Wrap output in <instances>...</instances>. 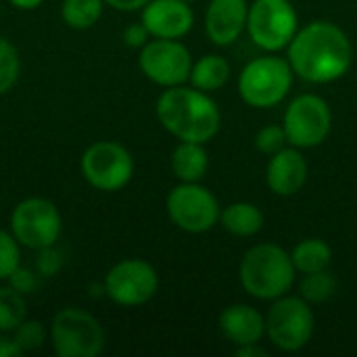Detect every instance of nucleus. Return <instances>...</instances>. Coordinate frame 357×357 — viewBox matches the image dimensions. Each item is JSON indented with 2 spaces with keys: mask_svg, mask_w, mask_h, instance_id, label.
I'll list each match as a JSON object with an SVG mask.
<instances>
[{
  "mask_svg": "<svg viewBox=\"0 0 357 357\" xmlns=\"http://www.w3.org/2000/svg\"><path fill=\"white\" fill-rule=\"evenodd\" d=\"M354 61L349 36L331 21H312L295 33L289 44L293 73L310 84H331L341 79Z\"/></svg>",
  "mask_w": 357,
  "mask_h": 357,
  "instance_id": "nucleus-1",
  "label": "nucleus"
},
{
  "mask_svg": "<svg viewBox=\"0 0 357 357\" xmlns=\"http://www.w3.org/2000/svg\"><path fill=\"white\" fill-rule=\"evenodd\" d=\"M159 123L180 142H209L222 126V113L215 100L199 90L186 86L165 88L155 105Z\"/></svg>",
  "mask_w": 357,
  "mask_h": 357,
  "instance_id": "nucleus-2",
  "label": "nucleus"
},
{
  "mask_svg": "<svg viewBox=\"0 0 357 357\" xmlns=\"http://www.w3.org/2000/svg\"><path fill=\"white\" fill-rule=\"evenodd\" d=\"M295 264L291 253L272 243H259L251 247L241 259V284L243 289L261 301H274L287 295L295 282Z\"/></svg>",
  "mask_w": 357,
  "mask_h": 357,
  "instance_id": "nucleus-3",
  "label": "nucleus"
},
{
  "mask_svg": "<svg viewBox=\"0 0 357 357\" xmlns=\"http://www.w3.org/2000/svg\"><path fill=\"white\" fill-rule=\"evenodd\" d=\"M48 337L59 357H96L102 354L107 343L98 318L75 305L63 307L54 314Z\"/></svg>",
  "mask_w": 357,
  "mask_h": 357,
  "instance_id": "nucleus-4",
  "label": "nucleus"
},
{
  "mask_svg": "<svg viewBox=\"0 0 357 357\" xmlns=\"http://www.w3.org/2000/svg\"><path fill=\"white\" fill-rule=\"evenodd\" d=\"M293 86V67L282 56H257L238 77V94L249 107L270 109L282 102Z\"/></svg>",
  "mask_w": 357,
  "mask_h": 357,
  "instance_id": "nucleus-5",
  "label": "nucleus"
},
{
  "mask_svg": "<svg viewBox=\"0 0 357 357\" xmlns=\"http://www.w3.org/2000/svg\"><path fill=\"white\" fill-rule=\"evenodd\" d=\"M63 232L59 207L44 197H29L15 205L10 213V234L25 249L38 251L56 245Z\"/></svg>",
  "mask_w": 357,
  "mask_h": 357,
  "instance_id": "nucleus-6",
  "label": "nucleus"
},
{
  "mask_svg": "<svg viewBox=\"0 0 357 357\" xmlns=\"http://www.w3.org/2000/svg\"><path fill=\"white\" fill-rule=\"evenodd\" d=\"M316 318L310 303L299 297H278L266 316V335L280 351H301L314 335Z\"/></svg>",
  "mask_w": 357,
  "mask_h": 357,
  "instance_id": "nucleus-7",
  "label": "nucleus"
},
{
  "mask_svg": "<svg viewBox=\"0 0 357 357\" xmlns=\"http://www.w3.org/2000/svg\"><path fill=\"white\" fill-rule=\"evenodd\" d=\"M79 169L92 188L102 192H117L128 186L134 176V157L123 144L115 140H98L84 151Z\"/></svg>",
  "mask_w": 357,
  "mask_h": 357,
  "instance_id": "nucleus-8",
  "label": "nucleus"
},
{
  "mask_svg": "<svg viewBox=\"0 0 357 357\" xmlns=\"http://www.w3.org/2000/svg\"><path fill=\"white\" fill-rule=\"evenodd\" d=\"M247 31L255 46L266 52L289 48L299 31V17L289 0H255L249 6Z\"/></svg>",
  "mask_w": 357,
  "mask_h": 357,
  "instance_id": "nucleus-9",
  "label": "nucleus"
},
{
  "mask_svg": "<svg viewBox=\"0 0 357 357\" xmlns=\"http://www.w3.org/2000/svg\"><path fill=\"white\" fill-rule=\"evenodd\" d=\"M174 226L190 234H203L220 222V203L215 195L199 182L178 184L165 201Z\"/></svg>",
  "mask_w": 357,
  "mask_h": 357,
  "instance_id": "nucleus-10",
  "label": "nucleus"
},
{
  "mask_svg": "<svg viewBox=\"0 0 357 357\" xmlns=\"http://www.w3.org/2000/svg\"><path fill=\"white\" fill-rule=\"evenodd\" d=\"M105 297L121 307H140L159 291V274L144 259H121L105 274Z\"/></svg>",
  "mask_w": 357,
  "mask_h": 357,
  "instance_id": "nucleus-11",
  "label": "nucleus"
},
{
  "mask_svg": "<svg viewBox=\"0 0 357 357\" xmlns=\"http://www.w3.org/2000/svg\"><path fill=\"white\" fill-rule=\"evenodd\" d=\"M282 128L287 140L295 149H316L320 146L333 128V113L324 98L318 94H301L284 111Z\"/></svg>",
  "mask_w": 357,
  "mask_h": 357,
  "instance_id": "nucleus-12",
  "label": "nucleus"
},
{
  "mask_svg": "<svg viewBox=\"0 0 357 357\" xmlns=\"http://www.w3.org/2000/svg\"><path fill=\"white\" fill-rule=\"evenodd\" d=\"M138 67L153 84L174 88L190 79L192 54L180 40L153 38L140 48Z\"/></svg>",
  "mask_w": 357,
  "mask_h": 357,
  "instance_id": "nucleus-13",
  "label": "nucleus"
},
{
  "mask_svg": "<svg viewBox=\"0 0 357 357\" xmlns=\"http://www.w3.org/2000/svg\"><path fill=\"white\" fill-rule=\"evenodd\" d=\"M140 21L151 38L180 40L192 29L195 13L184 0H149L140 10Z\"/></svg>",
  "mask_w": 357,
  "mask_h": 357,
  "instance_id": "nucleus-14",
  "label": "nucleus"
},
{
  "mask_svg": "<svg viewBox=\"0 0 357 357\" xmlns=\"http://www.w3.org/2000/svg\"><path fill=\"white\" fill-rule=\"evenodd\" d=\"M247 0H211L205 13L207 38L218 46H230L247 29Z\"/></svg>",
  "mask_w": 357,
  "mask_h": 357,
  "instance_id": "nucleus-15",
  "label": "nucleus"
},
{
  "mask_svg": "<svg viewBox=\"0 0 357 357\" xmlns=\"http://www.w3.org/2000/svg\"><path fill=\"white\" fill-rule=\"evenodd\" d=\"M268 188L278 197L297 195L307 182V161L299 149H282L270 155L266 169Z\"/></svg>",
  "mask_w": 357,
  "mask_h": 357,
  "instance_id": "nucleus-16",
  "label": "nucleus"
},
{
  "mask_svg": "<svg viewBox=\"0 0 357 357\" xmlns=\"http://www.w3.org/2000/svg\"><path fill=\"white\" fill-rule=\"evenodd\" d=\"M220 333L234 345H249V343H259L261 337L266 335V318L251 305L236 303L226 307L220 314L218 320Z\"/></svg>",
  "mask_w": 357,
  "mask_h": 357,
  "instance_id": "nucleus-17",
  "label": "nucleus"
},
{
  "mask_svg": "<svg viewBox=\"0 0 357 357\" xmlns=\"http://www.w3.org/2000/svg\"><path fill=\"white\" fill-rule=\"evenodd\" d=\"M209 157L201 142H180L172 153V172L180 182H199L207 174Z\"/></svg>",
  "mask_w": 357,
  "mask_h": 357,
  "instance_id": "nucleus-18",
  "label": "nucleus"
},
{
  "mask_svg": "<svg viewBox=\"0 0 357 357\" xmlns=\"http://www.w3.org/2000/svg\"><path fill=\"white\" fill-rule=\"evenodd\" d=\"M220 224L234 236H253L264 228V213L257 205L238 201L224 207L220 213Z\"/></svg>",
  "mask_w": 357,
  "mask_h": 357,
  "instance_id": "nucleus-19",
  "label": "nucleus"
},
{
  "mask_svg": "<svg viewBox=\"0 0 357 357\" xmlns=\"http://www.w3.org/2000/svg\"><path fill=\"white\" fill-rule=\"evenodd\" d=\"M230 79V63L220 54H205L190 69V84L203 92L220 90Z\"/></svg>",
  "mask_w": 357,
  "mask_h": 357,
  "instance_id": "nucleus-20",
  "label": "nucleus"
},
{
  "mask_svg": "<svg viewBox=\"0 0 357 357\" xmlns=\"http://www.w3.org/2000/svg\"><path fill=\"white\" fill-rule=\"evenodd\" d=\"M291 259L295 264V270L301 274L324 272L333 261V249L322 238H305L293 249Z\"/></svg>",
  "mask_w": 357,
  "mask_h": 357,
  "instance_id": "nucleus-21",
  "label": "nucleus"
},
{
  "mask_svg": "<svg viewBox=\"0 0 357 357\" xmlns=\"http://www.w3.org/2000/svg\"><path fill=\"white\" fill-rule=\"evenodd\" d=\"M105 2L102 0H63L61 2V19L67 27L86 31L98 23L102 17Z\"/></svg>",
  "mask_w": 357,
  "mask_h": 357,
  "instance_id": "nucleus-22",
  "label": "nucleus"
},
{
  "mask_svg": "<svg viewBox=\"0 0 357 357\" xmlns=\"http://www.w3.org/2000/svg\"><path fill=\"white\" fill-rule=\"evenodd\" d=\"M27 318L25 295L15 291L10 284L0 287V333L10 335Z\"/></svg>",
  "mask_w": 357,
  "mask_h": 357,
  "instance_id": "nucleus-23",
  "label": "nucleus"
},
{
  "mask_svg": "<svg viewBox=\"0 0 357 357\" xmlns=\"http://www.w3.org/2000/svg\"><path fill=\"white\" fill-rule=\"evenodd\" d=\"M299 293L307 303H324L337 293V278L328 270L305 274Z\"/></svg>",
  "mask_w": 357,
  "mask_h": 357,
  "instance_id": "nucleus-24",
  "label": "nucleus"
},
{
  "mask_svg": "<svg viewBox=\"0 0 357 357\" xmlns=\"http://www.w3.org/2000/svg\"><path fill=\"white\" fill-rule=\"evenodd\" d=\"M21 73V56L17 48L0 36V96L10 92Z\"/></svg>",
  "mask_w": 357,
  "mask_h": 357,
  "instance_id": "nucleus-25",
  "label": "nucleus"
},
{
  "mask_svg": "<svg viewBox=\"0 0 357 357\" xmlns=\"http://www.w3.org/2000/svg\"><path fill=\"white\" fill-rule=\"evenodd\" d=\"M46 337H48L46 326H44L40 320H31V318H25V320L13 331V339H15V343L19 345V349H21L23 354L42 349L44 343H46Z\"/></svg>",
  "mask_w": 357,
  "mask_h": 357,
  "instance_id": "nucleus-26",
  "label": "nucleus"
},
{
  "mask_svg": "<svg viewBox=\"0 0 357 357\" xmlns=\"http://www.w3.org/2000/svg\"><path fill=\"white\" fill-rule=\"evenodd\" d=\"M21 266V245L17 238L0 230V280H8V276Z\"/></svg>",
  "mask_w": 357,
  "mask_h": 357,
  "instance_id": "nucleus-27",
  "label": "nucleus"
},
{
  "mask_svg": "<svg viewBox=\"0 0 357 357\" xmlns=\"http://www.w3.org/2000/svg\"><path fill=\"white\" fill-rule=\"evenodd\" d=\"M287 142H289V140H287V132H284L282 126H274V123H272V126L261 128V130L255 134V146H257V151H261L264 155H274V153L282 151Z\"/></svg>",
  "mask_w": 357,
  "mask_h": 357,
  "instance_id": "nucleus-28",
  "label": "nucleus"
},
{
  "mask_svg": "<svg viewBox=\"0 0 357 357\" xmlns=\"http://www.w3.org/2000/svg\"><path fill=\"white\" fill-rule=\"evenodd\" d=\"M36 253H38V257H36V272L42 278H52V276H56L61 272V268H63V253L56 249V245L38 249Z\"/></svg>",
  "mask_w": 357,
  "mask_h": 357,
  "instance_id": "nucleus-29",
  "label": "nucleus"
},
{
  "mask_svg": "<svg viewBox=\"0 0 357 357\" xmlns=\"http://www.w3.org/2000/svg\"><path fill=\"white\" fill-rule=\"evenodd\" d=\"M15 291H19L21 295H31V293H36V289H38V284H40V274L36 272V270H29V268H25V266H19L10 276H8V280H6Z\"/></svg>",
  "mask_w": 357,
  "mask_h": 357,
  "instance_id": "nucleus-30",
  "label": "nucleus"
},
{
  "mask_svg": "<svg viewBox=\"0 0 357 357\" xmlns=\"http://www.w3.org/2000/svg\"><path fill=\"white\" fill-rule=\"evenodd\" d=\"M151 40V33L149 29L144 27V23H130L126 29H123V44L128 48H142L146 42Z\"/></svg>",
  "mask_w": 357,
  "mask_h": 357,
  "instance_id": "nucleus-31",
  "label": "nucleus"
},
{
  "mask_svg": "<svg viewBox=\"0 0 357 357\" xmlns=\"http://www.w3.org/2000/svg\"><path fill=\"white\" fill-rule=\"evenodd\" d=\"M105 6H111L115 10H121V13H134V10H142V6L149 2V0H102Z\"/></svg>",
  "mask_w": 357,
  "mask_h": 357,
  "instance_id": "nucleus-32",
  "label": "nucleus"
},
{
  "mask_svg": "<svg viewBox=\"0 0 357 357\" xmlns=\"http://www.w3.org/2000/svg\"><path fill=\"white\" fill-rule=\"evenodd\" d=\"M23 351L19 349V345L15 343L13 337H8L6 333H0V357H21Z\"/></svg>",
  "mask_w": 357,
  "mask_h": 357,
  "instance_id": "nucleus-33",
  "label": "nucleus"
},
{
  "mask_svg": "<svg viewBox=\"0 0 357 357\" xmlns=\"http://www.w3.org/2000/svg\"><path fill=\"white\" fill-rule=\"evenodd\" d=\"M236 357H266L268 351L259 345V343H249V345H241L234 349Z\"/></svg>",
  "mask_w": 357,
  "mask_h": 357,
  "instance_id": "nucleus-34",
  "label": "nucleus"
},
{
  "mask_svg": "<svg viewBox=\"0 0 357 357\" xmlns=\"http://www.w3.org/2000/svg\"><path fill=\"white\" fill-rule=\"evenodd\" d=\"M15 8H19V10H33V8H38V6H42V2L44 0H8Z\"/></svg>",
  "mask_w": 357,
  "mask_h": 357,
  "instance_id": "nucleus-35",
  "label": "nucleus"
},
{
  "mask_svg": "<svg viewBox=\"0 0 357 357\" xmlns=\"http://www.w3.org/2000/svg\"><path fill=\"white\" fill-rule=\"evenodd\" d=\"M184 2H195V0H184Z\"/></svg>",
  "mask_w": 357,
  "mask_h": 357,
  "instance_id": "nucleus-36",
  "label": "nucleus"
},
{
  "mask_svg": "<svg viewBox=\"0 0 357 357\" xmlns=\"http://www.w3.org/2000/svg\"><path fill=\"white\" fill-rule=\"evenodd\" d=\"M0 10H2V6H0Z\"/></svg>",
  "mask_w": 357,
  "mask_h": 357,
  "instance_id": "nucleus-37",
  "label": "nucleus"
}]
</instances>
